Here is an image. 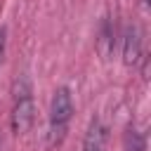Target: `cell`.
I'll use <instances>...</instances> for the list:
<instances>
[{
    "instance_id": "6da1fadb",
    "label": "cell",
    "mask_w": 151,
    "mask_h": 151,
    "mask_svg": "<svg viewBox=\"0 0 151 151\" xmlns=\"http://www.w3.org/2000/svg\"><path fill=\"white\" fill-rule=\"evenodd\" d=\"M73 116V101H71V92L68 87H59L52 97V106H50V132H47V144L50 146H59L68 132V123Z\"/></svg>"
},
{
    "instance_id": "7a4b0ae2",
    "label": "cell",
    "mask_w": 151,
    "mask_h": 151,
    "mask_svg": "<svg viewBox=\"0 0 151 151\" xmlns=\"http://www.w3.org/2000/svg\"><path fill=\"white\" fill-rule=\"evenodd\" d=\"M33 97H31V87L26 80H21L17 85V92H14V106H12V130L14 134H24L31 123H33Z\"/></svg>"
},
{
    "instance_id": "3957f363",
    "label": "cell",
    "mask_w": 151,
    "mask_h": 151,
    "mask_svg": "<svg viewBox=\"0 0 151 151\" xmlns=\"http://www.w3.org/2000/svg\"><path fill=\"white\" fill-rule=\"evenodd\" d=\"M142 57V40H139V31L134 26H130L125 31V38H123V61L127 66H134Z\"/></svg>"
},
{
    "instance_id": "277c9868",
    "label": "cell",
    "mask_w": 151,
    "mask_h": 151,
    "mask_svg": "<svg viewBox=\"0 0 151 151\" xmlns=\"http://www.w3.org/2000/svg\"><path fill=\"white\" fill-rule=\"evenodd\" d=\"M83 151H106V127L101 120H92L83 142Z\"/></svg>"
},
{
    "instance_id": "5b68a950",
    "label": "cell",
    "mask_w": 151,
    "mask_h": 151,
    "mask_svg": "<svg viewBox=\"0 0 151 151\" xmlns=\"http://www.w3.org/2000/svg\"><path fill=\"white\" fill-rule=\"evenodd\" d=\"M123 144H125V151H146V142H144L142 132L134 130V127H127V130H125Z\"/></svg>"
},
{
    "instance_id": "8992f818",
    "label": "cell",
    "mask_w": 151,
    "mask_h": 151,
    "mask_svg": "<svg viewBox=\"0 0 151 151\" xmlns=\"http://www.w3.org/2000/svg\"><path fill=\"white\" fill-rule=\"evenodd\" d=\"M2 52H5V31L0 28V61H2Z\"/></svg>"
},
{
    "instance_id": "52a82bcc",
    "label": "cell",
    "mask_w": 151,
    "mask_h": 151,
    "mask_svg": "<svg viewBox=\"0 0 151 151\" xmlns=\"http://www.w3.org/2000/svg\"><path fill=\"white\" fill-rule=\"evenodd\" d=\"M142 5H144V7H146V5H149V0H142Z\"/></svg>"
}]
</instances>
